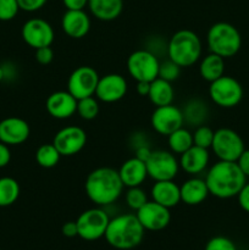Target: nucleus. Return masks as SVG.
<instances>
[{
    "mask_svg": "<svg viewBox=\"0 0 249 250\" xmlns=\"http://www.w3.org/2000/svg\"><path fill=\"white\" fill-rule=\"evenodd\" d=\"M204 250H237V247L228 237L215 236L208 241Z\"/></svg>",
    "mask_w": 249,
    "mask_h": 250,
    "instance_id": "obj_36",
    "label": "nucleus"
},
{
    "mask_svg": "<svg viewBox=\"0 0 249 250\" xmlns=\"http://www.w3.org/2000/svg\"><path fill=\"white\" fill-rule=\"evenodd\" d=\"M127 72L136 82H153L159 77L160 61L148 49H138L129 54L126 61Z\"/></svg>",
    "mask_w": 249,
    "mask_h": 250,
    "instance_id": "obj_6",
    "label": "nucleus"
},
{
    "mask_svg": "<svg viewBox=\"0 0 249 250\" xmlns=\"http://www.w3.org/2000/svg\"><path fill=\"white\" fill-rule=\"evenodd\" d=\"M209 193L219 199H231L238 195L247 182L236 161L219 160L208 170L205 175Z\"/></svg>",
    "mask_w": 249,
    "mask_h": 250,
    "instance_id": "obj_2",
    "label": "nucleus"
},
{
    "mask_svg": "<svg viewBox=\"0 0 249 250\" xmlns=\"http://www.w3.org/2000/svg\"><path fill=\"white\" fill-rule=\"evenodd\" d=\"M61 233L67 238H73V237H78V229L76 221H67L62 225L61 227Z\"/></svg>",
    "mask_w": 249,
    "mask_h": 250,
    "instance_id": "obj_43",
    "label": "nucleus"
},
{
    "mask_svg": "<svg viewBox=\"0 0 249 250\" xmlns=\"http://www.w3.org/2000/svg\"><path fill=\"white\" fill-rule=\"evenodd\" d=\"M99 100L95 98V95L77 100V111H76V114L82 120L92 121L99 115Z\"/></svg>",
    "mask_w": 249,
    "mask_h": 250,
    "instance_id": "obj_31",
    "label": "nucleus"
},
{
    "mask_svg": "<svg viewBox=\"0 0 249 250\" xmlns=\"http://www.w3.org/2000/svg\"><path fill=\"white\" fill-rule=\"evenodd\" d=\"M236 164L238 165V167L241 168L243 175L248 178L249 177V149H244L243 153H242L241 155H239V158L237 159Z\"/></svg>",
    "mask_w": 249,
    "mask_h": 250,
    "instance_id": "obj_41",
    "label": "nucleus"
},
{
    "mask_svg": "<svg viewBox=\"0 0 249 250\" xmlns=\"http://www.w3.org/2000/svg\"><path fill=\"white\" fill-rule=\"evenodd\" d=\"M92 21L84 10H66L61 19L63 33L72 39H82L89 33Z\"/></svg>",
    "mask_w": 249,
    "mask_h": 250,
    "instance_id": "obj_19",
    "label": "nucleus"
},
{
    "mask_svg": "<svg viewBox=\"0 0 249 250\" xmlns=\"http://www.w3.org/2000/svg\"><path fill=\"white\" fill-rule=\"evenodd\" d=\"M53 144L61 156L77 155L87 144V133L80 126L62 127L54 136Z\"/></svg>",
    "mask_w": 249,
    "mask_h": 250,
    "instance_id": "obj_13",
    "label": "nucleus"
},
{
    "mask_svg": "<svg viewBox=\"0 0 249 250\" xmlns=\"http://www.w3.org/2000/svg\"><path fill=\"white\" fill-rule=\"evenodd\" d=\"M129 144L133 148V150H137V149L142 148V146H149V141L146 138L145 133H133L131 137V141H129Z\"/></svg>",
    "mask_w": 249,
    "mask_h": 250,
    "instance_id": "obj_40",
    "label": "nucleus"
},
{
    "mask_svg": "<svg viewBox=\"0 0 249 250\" xmlns=\"http://www.w3.org/2000/svg\"><path fill=\"white\" fill-rule=\"evenodd\" d=\"M128 90L126 78L120 73H107L99 78L95 98L106 104H112L124 99Z\"/></svg>",
    "mask_w": 249,
    "mask_h": 250,
    "instance_id": "obj_16",
    "label": "nucleus"
},
{
    "mask_svg": "<svg viewBox=\"0 0 249 250\" xmlns=\"http://www.w3.org/2000/svg\"><path fill=\"white\" fill-rule=\"evenodd\" d=\"M19 11L17 0H0V21H11L17 16Z\"/></svg>",
    "mask_w": 249,
    "mask_h": 250,
    "instance_id": "obj_35",
    "label": "nucleus"
},
{
    "mask_svg": "<svg viewBox=\"0 0 249 250\" xmlns=\"http://www.w3.org/2000/svg\"><path fill=\"white\" fill-rule=\"evenodd\" d=\"M31 136V127L26 120L10 116L0 121V142L9 146L23 144Z\"/></svg>",
    "mask_w": 249,
    "mask_h": 250,
    "instance_id": "obj_18",
    "label": "nucleus"
},
{
    "mask_svg": "<svg viewBox=\"0 0 249 250\" xmlns=\"http://www.w3.org/2000/svg\"><path fill=\"white\" fill-rule=\"evenodd\" d=\"M11 161V150L7 144L0 142V168L6 167Z\"/></svg>",
    "mask_w": 249,
    "mask_h": 250,
    "instance_id": "obj_42",
    "label": "nucleus"
},
{
    "mask_svg": "<svg viewBox=\"0 0 249 250\" xmlns=\"http://www.w3.org/2000/svg\"><path fill=\"white\" fill-rule=\"evenodd\" d=\"M151 200L159 203L163 207L175 208L181 203L180 186L175 181H156L150 189Z\"/></svg>",
    "mask_w": 249,
    "mask_h": 250,
    "instance_id": "obj_23",
    "label": "nucleus"
},
{
    "mask_svg": "<svg viewBox=\"0 0 249 250\" xmlns=\"http://www.w3.org/2000/svg\"><path fill=\"white\" fill-rule=\"evenodd\" d=\"M167 59L186 68L202 59L203 44L199 36L190 29H180L171 36L166 46Z\"/></svg>",
    "mask_w": 249,
    "mask_h": 250,
    "instance_id": "obj_4",
    "label": "nucleus"
},
{
    "mask_svg": "<svg viewBox=\"0 0 249 250\" xmlns=\"http://www.w3.org/2000/svg\"><path fill=\"white\" fill-rule=\"evenodd\" d=\"M45 109L53 119L67 120L77 111V99L68 90H56L46 98Z\"/></svg>",
    "mask_w": 249,
    "mask_h": 250,
    "instance_id": "obj_17",
    "label": "nucleus"
},
{
    "mask_svg": "<svg viewBox=\"0 0 249 250\" xmlns=\"http://www.w3.org/2000/svg\"><path fill=\"white\" fill-rule=\"evenodd\" d=\"M124 188L119 171L107 166L90 171L84 181V190L88 199L97 207L102 208L117 202Z\"/></svg>",
    "mask_w": 249,
    "mask_h": 250,
    "instance_id": "obj_1",
    "label": "nucleus"
},
{
    "mask_svg": "<svg viewBox=\"0 0 249 250\" xmlns=\"http://www.w3.org/2000/svg\"><path fill=\"white\" fill-rule=\"evenodd\" d=\"M117 171H119L120 178L126 188L139 187L148 178L145 161L141 160L136 156L127 159Z\"/></svg>",
    "mask_w": 249,
    "mask_h": 250,
    "instance_id": "obj_21",
    "label": "nucleus"
},
{
    "mask_svg": "<svg viewBox=\"0 0 249 250\" xmlns=\"http://www.w3.org/2000/svg\"><path fill=\"white\" fill-rule=\"evenodd\" d=\"M210 154L209 149L200 148L193 144L188 150L180 155V168L187 175L198 176L207 170L209 166Z\"/></svg>",
    "mask_w": 249,
    "mask_h": 250,
    "instance_id": "obj_20",
    "label": "nucleus"
},
{
    "mask_svg": "<svg viewBox=\"0 0 249 250\" xmlns=\"http://www.w3.org/2000/svg\"><path fill=\"white\" fill-rule=\"evenodd\" d=\"M99 73L92 66H78L71 72L67 80V90L77 100L95 94Z\"/></svg>",
    "mask_w": 249,
    "mask_h": 250,
    "instance_id": "obj_11",
    "label": "nucleus"
},
{
    "mask_svg": "<svg viewBox=\"0 0 249 250\" xmlns=\"http://www.w3.org/2000/svg\"><path fill=\"white\" fill-rule=\"evenodd\" d=\"M237 199H238V204L241 209L249 214V182H246V185L242 187L238 195H237Z\"/></svg>",
    "mask_w": 249,
    "mask_h": 250,
    "instance_id": "obj_39",
    "label": "nucleus"
},
{
    "mask_svg": "<svg viewBox=\"0 0 249 250\" xmlns=\"http://www.w3.org/2000/svg\"><path fill=\"white\" fill-rule=\"evenodd\" d=\"M136 216L143 229L151 232L163 231L171 221L170 209L154 200H148L141 209L137 210Z\"/></svg>",
    "mask_w": 249,
    "mask_h": 250,
    "instance_id": "obj_15",
    "label": "nucleus"
},
{
    "mask_svg": "<svg viewBox=\"0 0 249 250\" xmlns=\"http://www.w3.org/2000/svg\"><path fill=\"white\" fill-rule=\"evenodd\" d=\"M4 81V71H2V66L0 65V83Z\"/></svg>",
    "mask_w": 249,
    "mask_h": 250,
    "instance_id": "obj_47",
    "label": "nucleus"
},
{
    "mask_svg": "<svg viewBox=\"0 0 249 250\" xmlns=\"http://www.w3.org/2000/svg\"><path fill=\"white\" fill-rule=\"evenodd\" d=\"M61 155L53 143L42 144L36 151V161L41 167L53 168L60 161Z\"/></svg>",
    "mask_w": 249,
    "mask_h": 250,
    "instance_id": "obj_30",
    "label": "nucleus"
},
{
    "mask_svg": "<svg viewBox=\"0 0 249 250\" xmlns=\"http://www.w3.org/2000/svg\"><path fill=\"white\" fill-rule=\"evenodd\" d=\"M181 68L182 67H180L170 59H166L165 61L160 62V66H159V77L168 82H173L180 77Z\"/></svg>",
    "mask_w": 249,
    "mask_h": 250,
    "instance_id": "obj_34",
    "label": "nucleus"
},
{
    "mask_svg": "<svg viewBox=\"0 0 249 250\" xmlns=\"http://www.w3.org/2000/svg\"><path fill=\"white\" fill-rule=\"evenodd\" d=\"M2 66V71H4V81H12L16 78L17 70L16 65L12 62H5Z\"/></svg>",
    "mask_w": 249,
    "mask_h": 250,
    "instance_id": "obj_45",
    "label": "nucleus"
},
{
    "mask_svg": "<svg viewBox=\"0 0 249 250\" xmlns=\"http://www.w3.org/2000/svg\"><path fill=\"white\" fill-rule=\"evenodd\" d=\"M148 177L154 182L156 181L175 180L180 171V163L175 154L170 150H151L149 158L145 160Z\"/></svg>",
    "mask_w": 249,
    "mask_h": 250,
    "instance_id": "obj_9",
    "label": "nucleus"
},
{
    "mask_svg": "<svg viewBox=\"0 0 249 250\" xmlns=\"http://www.w3.org/2000/svg\"><path fill=\"white\" fill-rule=\"evenodd\" d=\"M34 58H36V61L39 65L46 66L53 62L54 50L51 49V46H43V48L36 49Z\"/></svg>",
    "mask_w": 249,
    "mask_h": 250,
    "instance_id": "obj_37",
    "label": "nucleus"
},
{
    "mask_svg": "<svg viewBox=\"0 0 249 250\" xmlns=\"http://www.w3.org/2000/svg\"><path fill=\"white\" fill-rule=\"evenodd\" d=\"M66 10H84L88 6V0H62Z\"/></svg>",
    "mask_w": 249,
    "mask_h": 250,
    "instance_id": "obj_44",
    "label": "nucleus"
},
{
    "mask_svg": "<svg viewBox=\"0 0 249 250\" xmlns=\"http://www.w3.org/2000/svg\"><path fill=\"white\" fill-rule=\"evenodd\" d=\"M124 200H126V204L129 209H132L133 211H137V210L141 209L149 199L145 190L142 188V186H139V187L127 188L126 193H124Z\"/></svg>",
    "mask_w": 249,
    "mask_h": 250,
    "instance_id": "obj_32",
    "label": "nucleus"
},
{
    "mask_svg": "<svg viewBox=\"0 0 249 250\" xmlns=\"http://www.w3.org/2000/svg\"><path fill=\"white\" fill-rule=\"evenodd\" d=\"M144 232L136 214H121L110 219L104 237L112 248L131 250L143 242Z\"/></svg>",
    "mask_w": 249,
    "mask_h": 250,
    "instance_id": "obj_3",
    "label": "nucleus"
},
{
    "mask_svg": "<svg viewBox=\"0 0 249 250\" xmlns=\"http://www.w3.org/2000/svg\"><path fill=\"white\" fill-rule=\"evenodd\" d=\"M167 144L170 151L181 155L193 146V133L182 126L167 136Z\"/></svg>",
    "mask_w": 249,
    "mask_h": 250,
    "instance_id": "obj_29",
    "label": "nucleus"
},
{
    "mask_svg": "<svg viewBox=\"0 0 249 250\" xmlns=\"http://www.w3.org/2000/svg\"><path fill=\"white\" fill-rule=\"evenodd\" d=\"M20 10L26 12H36L39 11L45 6L48 0H17Z\"/></svg>",
    "mask_w": 249,
    "mask_h": 250,
    "instance_id": "obj_38",
    "label": "nucleus"
},
{
    "mask_svg": "<svg viewBox=\"0 0 249 250\" xmlns=\"http://www.w3.org/2000/svg\"><path fill=\"white\" fill-rule=\"evenodd\" d=\"M181 202L189 207H195L207 200L209 197V188L203 178L192 176L180 186Z\"/></svg>",
    "mask_w": 249,
    "mask_h": 250,
    "instance_id": "obj_22",
    "label": "nucleus"
},
{
    "mask_svg": "<svg viewBox=\"0 0 249 250\" xmlns=\"http://www.w3.org/2000/svg\"><path fill=\"white\" fill-rule=\"evenodd\" d=\"M109 221V215L102 207L84 210L76 220L78 237L87 242L98 241V239L103 238Z\"/></svg>",
    "mask_w": 249,
    "mask_h": 250,
    "instance_id": "obj_8",
    "label": "nucleus"
},
{
    "mask_svg": "<svg viewBox=\"0 0 249 250\" xmlns=\"http://www.w3.org/2000/svg\"><path fill=\"white\" fill-rule=\"evenodd\" d=\"M207 45L210 53L224 59L232 58L242 46L241 33L228 22H216L208 31Z\"/></svg>",
    "mask_w": 249,
    "mask_h": 250,
    "instance_id": "obj_5",
    "label": "nucleus"
},
{
    "mask_svg": "<svg viewBox=\"0 0 249 250\" xmlns=\"http://www.w3.org/2000/svg\"><path fill=\"white\" fill-rule=\"evenodd\" d=\"M149 100L154 106H165L173 103L175 89L171 82L158 77L150 82V89L148 94Z\"/></svg>",
    "mask_w": 249,
    "mask_h": 250,
    "instance_id": "obj_26",
    "label": "nucleus"
},
{
    "mask_svg": "<svg viewBox=\"0 0 249 250\" xmlns=\"http://www.w3.org/2000/svg\"><path fill=\"white\" fill-rule=\"evenodd\" d=\"M199 75L207 82L211 83L225 75V59L209 53L199 60Z\"/></svg>",
    "mask_w": 249,
    "mask_h": 250,
    "instance_id": "obj_27",
    "label": "nucleus"
},
{
    "mask_svg": "<svg viewBox=\"0 0 249 250\" xmlns=\"http://www.w3.org/2000/svg\"><path fill=\"white\" fill-rule=\"evenodd\" d=\"M246 149L242 137L231 128H219L215 131L211 150L219 160L237 161Z\"/></svg>",
    "mask_w": 249,
    "mask_h": 250,
    "instance_id": "obj_10",
    "label": "nucleus"
},
{
    "mask_svg": "<svg viewBox=\"0 0 249 250\" xmlns=\"http://www.w3.org/2000/svg\"><path fill=\"white\" fill-rule=\"evenodd\" d=\"M215 131L211 127L207 126V125H202V126L195 127L194 132H193V144L200 148L210 149L212 144V139H214Z\"/></svg>",
    "mask_w": 249,
    "mask_h": 250,
    "instance_id": "obj_33",
    "label": "nucleus"
},
{
    "mask_svg": "<svg viewBox=\"0 0 249 250\" xmlns=\"http://www.w3.org/2000/svg\"><path fill=\"white\" fill-rule=\"evenodd\" d=\"M150 89V82H137L136 90L141 97H148Z\"/></svg>",
    "mask_w": 249,
    "mask_h": 250,
    "instance_id": "obj_46",
    "label": "nucleus"
},
{
    "mask_svg": "<svg viewBox=\"0 0 249 250\" xmlns=\"http://www.w3.org/2000/svg\"><path fill=\"white\" fill-rule=\"evenodd\" d=\"M21 37L27 45L36 50L43 46H51L55 39V32L46 20L33 17L23 23Z\"/></svg>",
    "mask_w": 249,
    "mask_h": 250,
    "instance_id": "obj_12",
    "label": "nucleus"
},
{
    "mask_svg": "<svg viewBox=\"0 0 249 250\" xmlns=\"http://www.w3.org/2000/svg\"><path fill=\"white\" fill-rule=\"evenodd\" d=\"M182 110L185 124L192 127H198L205 125L209 116V107L204 100L199 98H192L185 104Z\"/></svg>",
    "mask_w": 249,
    "mask_h": 250,
    "instance_id": "obj_25",
    "label": "nucleus"
},
{
    "mask_svg": "<svg viewBox=\"0 0 249 250\" xmlns=\"http://www.w3.org/2000/svg\"><path fill=\"white\" fill-rule=\"evenodd\" d=\"M209 97L217 106L231 109L243 99V87L236 78L224 75L210 83Z\"/></svg>",
    "mask_w": 249,
    "mask_h": 250,
    "instance_id": "obj_7",
    "label": "nucleus"
},
{
    "mask_svg": "<svg viewBox=\"0 0 249 250\" xmlns=\"http://www.w3.org/2000/svg\"><path fill=\"white\" fill-rule=\"evenodd\" d=\"M150 125L154 131L160 136H170L172 132L185 125L182 110L172 104L156 106L151 112Z\"/></svg>",
    "mask_w": 249,
    "mask_h": 250,
    "instance_id": "obj_14",
    "label": "nucleus"
},
{
    "mask_svg": "<svg viewBox=\"0 0 249 250\" xmlns=\"http://www.w3.org/2000/svg\"><path fill=\"white\" fill-rule=\"evenodd\" d=\"M21 194L20 183L12 177H0V208L11 207Z\"/></svg>",
    "mask_w": 249,
    "mask_h": 250,
    "instance_id": "obj_28",
    "label": "nucleus"
},
{
    "mask_svg": "<svg viewBox=\"0 0 249 250\" xmlns=\"http://www.w3.org/2000/svg\"><path fill=\"white\" fill-rule=\"evenodd\" d=\"M90 14L99 21L116 20L124 10V0H88Z\"/></svg>",
    "mask_w": 249,
    "mask_h": 250,
    "instance_id": "obj_24",
    "label": "nucleus"
}]
</instances>
